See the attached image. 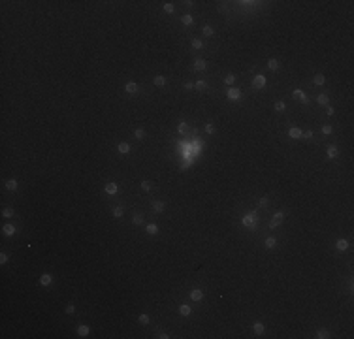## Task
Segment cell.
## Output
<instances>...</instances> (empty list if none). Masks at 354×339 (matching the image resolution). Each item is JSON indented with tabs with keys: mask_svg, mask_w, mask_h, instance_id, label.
Segmentation results:
<instances>
[{
	"mask_svg": "<svg viewBox=\"0 0 354 339\" xmlns=\"http://www.w3.org/2000/svg\"><path fill=\"white\" fill-rule=\"evenodd\" d=\"M258 224V217L254 213H249V215L243 217V226H249V228H254Z\"/></svg>",
	"mask_w": 354,
	"mask_h": 339,
	"instance_id": "cell-1",
	"label": "cell"
},
{
	"mask_svg": "<svg viewBox=\"0 0 354 339\" xmlns=\"http://www.w3.org/2000/svg\"><path fill=\"white\" fill-rule=\"evenodd\" d=\"M282 220H284V215H282V213H275L273 219H271V222H269V228H277Z\"/></svg>",
	"mask_w": 354,
	"mask_h": 339,
	"instance_id": "cell-2",
	"label": "cell"
},
{
	"mask_svg": "<svg viewBox=\"0 0 354 339\" xmlns=\"http://www.w3.org/2000/svg\"><path fill=\"white\" fill-rule=\"evenodd\" d=\"M252 85H254L256 89H264V87H266V77H264V76H256L254 79H252Z\"/></svg>",
	"mask_w": 354,
	"mask_h": 339,
	"instance_id": "cell-3",
	"label": "cell"
},
{
	"mask_svg": "<svg viewBox=\"0 0 354 339\" xmlns=\"http://www.w3.org/2000/svg\"><path fill=\"white\" fill-rule=\"evenodd\" d=\"M292 96H294V98H299L303 104H309V98H307V96L303 94V91H299V89H296V91L292 92Z\"/></svg>",
	"mask_w": 354,
	"mask_h": 339,
	"instance_id": "cell-4",
	"label": "cell"
},
{
	"mask_svg": "<svg viewBox=\"0 0 354 339\" xmlns=\"http://www.w3.org/2000/svg\"><path fill=\"white\" fill-rule=\"evenodd\" d=\"M207 68V62L203 59H196L194 60V70H198V72H202V70H205Z\"/></svg>",
	"mask_w": 354,
	"mask_h": 339,
	"instance_id": "cell-5",
	"label": "cell"
},
{
	"mask_svg": "<svg viewBox=\"0 0 354 339\" xmlns=\"http://www.w3.org/2000/svg\"><path fill=\"white\" fill-rule=\"evenodd\" d=\"M124 89H126L128 94H136V92H138V85H136L134 81H128V83L124 85Z\"/></svg>",
	"mask_w": 354,
	"mask_h": 339,
	"instance_id": "cell-6",
	"label": "cell"
},
{
	"mask_svg": "<svg viewBox=\"0 0 354 339\" xmlns=\"http://www.w3.org/2000/svg\"><path fill=\"white\" fill-rule=\"evenodd\" d=\"M190 298H192V301H200V299L203 298V292L200 290V288H194V290L190 292Z\"/></svg>",
	"mask_w": 354,
	"mask_h": 339,
	"instance_id": "cell-7",
	"label": "cell"
},
{
	"mask_svg": "<svg viewBox=\"0 0 354 339\" xmlns=\"http://www.w3.org/2000/svg\"><path fill=\"white\" fill-rule=\"evenodd\" d=\"M51 281H53V277L49 275V273H44V275L40 277V284H42V286H49Z\"/></svg>",
	"mask_w": 354,
	"mask_h": 339,
	"instance_id": "cell-8",
	"label": "cell"
},
{
	"mask_svg": "<svg viewBox=\"0 0 354 339\" xmlns=\"http://www.w3.org/2000/svg\"><path fill=\"white\" fill-rule=\"evenodd\" d=\"M228 98H230V100H239V98H241L239 89H230V91H228Z\"/></svg>",
	"mask_w": 354,
	"mask_h": 339,
	"instance_id": "cell-9",
	"label": "cell"
},
{
	"mask_svg": "<svg viewBox=\"0 0 354 339\" xmlns=\"http://www.w3.org/2000/svg\"><path fill=\"white\" fill-rule=\"evenodd\" d=\"M104 188H106V192H108V194H117V192H119V187H117L115 183H108Z\"/></svg>",
	"mask_w": 354,
	"mask_h": 339,
	"instance_id": "cell-10",
	"label": "cell"
},
{
	"mask_svg": "<svg viewBox=\"0 0 354 339\" xmlns=\"http://www.w3.org/2000/svg\"><path fill=\"white\" fill-rule=\"evenodd\" d=\"M288 136H290V138H294V140H296V138H301V130H299L298 126H292L290 130H288Z\"/></svg>",
	"mask_w": 354,
	"mask_h": 339,
	"instance_id": "cell-11",
	"label": "cell"
},
{
	"mask_svg": "<svg viewBox=\"0 0 354 339\" xmlns=\"http://www.w3.org/2000/svg\"><path fill=\"white\" fill-rule=\"evenodd\" d=\"M252 331H254L256 335H262L264 331H266V328H264V324H262V322H256L254 326H252Z\"/></svg>",
	"mask_w": 354,
	"mask_h": 339,
	"instance_id": "cell-12",
	"label": "cell"
},
{
	"mask_svg": "<svg viewBox=\"0 0 354 339\" xmlns=\"http://www.w3.org/2000/svg\"><path fill=\"white\" fill-rule=\"evenodd\" d=\"M316 102L320 106H328V102H330V98H328V94H318L316 96Z\"/></svg>",
	"mask_w": 354,
	"mask_h": 339,
	"instance_id": "cell-13",
	"label": "cell"
},
{
	"mask_svg": "<svg viewBox=\"0 0 354 339\" xmlns=\"http://www.w3.org/2000/svg\"><path fill=\"white\" fill-rule=\"evenodd\" d=\"M316 337L318 339H328V337H330V331H328L326 328H320V330L316 331Z\"/></svg>",
	"mask_w": 354,
	"mask_h": 339,
	"instance_id": "cell-14",
	"label": "cell"
},
{
	"mask_svg": "<svg viewBox=\"0 0 354 339\" xmlns=\"http://www.w3.org/2000/svg\"><path fill=\"white\" fill-rule=\"evenodd\" d=\"M326 155H328V158H335V156H337V147H335V145H330Z\"/></svg>",
	"mask_w": 354,
	"mask_h": 339,
	"instance_id": "cell-15",
	"label": "cell"
},
{
	"mask_svg": "<svg viewBox=\"0 0 354 339\" xmlns=\"http://www.w3.org/2000/svg\"><path fill=\"white\" fill-rule=\"evenodd\" d=\"M335 247H337V251H345V249L349 247V241H346V239H337Z\"/></svg>",
	"mask_w": 354,
	"mask_h": 339,
	"instance_id": "cell-16",
	"label": "cell"
},
{
	"mask_svg": "<svg viewBox=\"0 0 354 339\" xmlns=\"http://www.w3.org/2000/svg\"><path fill=\"white\" fill-rule=\"evenodd\" d=\"M89 331H91V330H89V326H85V324H81V326L77 328V334H79L81 337H87V335H89Z\"/></svg>",
	"mask_w": 354,
	"mask_h": 339,
	"instance_id": "cell-17",
	"label": "cell"
},
{
	"mask_svg": "<svg viewBox=\"0 0 354 339\" xmlns=\"http://www.w3.org/2000/svg\"><path fill=\"white\" fill-rule=\"evenodd\" d=\"M6 188H8V190H17V181L15 179H8V181H6Z\"/></svg>",
	"mask_w": 354,
	"mask_h": 339,
	"instance_id": "cell-18",
	"label": "cell"
},
{
	"mask_svg": "<svg viewBox=\"0 0 354 339\" xmlns=\"http://www.w3.org/2000/svg\"><path fill=\"white\" fill-rule=\"evenodd\" d=\"M117 149H119V153H123V155L130 153V145H128V143H124V141H123V143H119V147H117Z\"/></svg>",
	"mask_w": 354,
	"mask_h": 339,
	"instance_id": "cell-19",
	"label": "cell"
},
{
	"mask_svg": "<svg viewBox=\"0 0 354 339\" xmlns=\"http://www.w3.org/2000/svg\"><path fill=\"white\" fill-rule=\"evenodd\" d=\"M190 311H192L190 305H181V307H179V313H181L183 316H188V315H190Z\"/></svg>",
	"mask_w": 354,
	"mask_h": 339,
	"instance_id": "cell-20",
	"label": "cell"
},
{
	"mask_svg": "<svg viewBox=\"0 0 354 339\" xmlns=\"http://www.w3.org/2000/svg\"><path fill=\"white\" fill-rule=\"evenodd\" d=\"M2 230H4V234H6V235H13V234H15V228H13L12 224H6Z\"/></svg>",
	"mask_w": 354,
	"mask_h": 339,
	"instance_id": "cell-21",
	"label": "cell"
},
{
	"mask_svg": "<svg viewBox=\"0 0 354 339\" xmlns=\"http://www.w3.org/2000/svg\"><path fill=\"white\" fill-rule=\"evenodd\" d=\"M145 230H147V234L155 235L156 232H158V226H156V224H147V228H145Z\"/></svg>",
	"mask_w": 354,
	"mask_h": 339,
	"instance_id": "cell-22",
	"label": "cell"
},
{
	"mask_svg": "<svg viewBox=\"0 0 354 339\" xmlns=\"http://www.w3.org/2000/svg\"><path fill=\"white\" fill-rule=\"evenodd\" d=\"M153 81H155V85H156V87H164V85H166V79H164L162 76H156Z\"/></svg>",
	"mask_w": 354,
	"mask_h": 339,
	"instance_id": "cell-23",
	"label": "cell"
},
{
	"mask_svg": "<svg viewBox=\"0 0 354 339\" xmlns=\"http://www.w3.org/2000/svg\"><path fill=\"white\" fill-rule=\"evenodd\" d=\"M267 68H269V70H277V68H279V62H277L275 59H269V60H267Z\"/></svg>",
	"mask_w": 354,
	"mask_h": 339,
	"instance_id": "cell-24",
	"label": "cell"
},
{
	"mask_svg": "<svg viewBox=\"0 0 354 339\" xmlns=\"http://www.w3.org/2000/svg\"><path fill=\"white\" fill-rule=\"evenodd\" d=\"M177 132H179V134H187V132H188L187 123H179V126H177Z\"/></svg>",
	"mask_w": 354,
	"mask_h": 339,
	"instance_id": "cell-25",
	"label": "cell"
},
{
	"mask_svg": "<svg viewBox=\"0 0 354 339\" xmlns=\"http://www.w3.org/2000/svg\"><path fill=\"white\" fill-rule=\"evenodd\" d=\"M313 79H314V83H316V85H324V81H326V79H324V76H322V74H316V76H314Z\"/></svg>",
	"mask_w": 354,
	"mask_h": 339,
	"instance_id": "cell-26",
	"label": "cell"
},
{
	"mask_svg": "<svg viewBox=\"0 0 354 339\" xmlns=\"http://www.w3.org/2000/svg\"><path fill=\"white\" fill-rule=\"evenodd\" d=\"M181 21H183V25H187V27H188V25H192V23H194V19H192V15H183V19H181Z\"/></svg>",
	"mask_w": 354,
	"mask_h": 339,
	"instance_id": "cell-27",
	"label": "cell"
},
{
	"mask_svg": "<svg viewBox=\"0 0 354 339\" xmlns=\"http://www.w3.org/2000/svg\"><path fill=\"white\" fill-rule=\"evenodd\" d=\"M153 209H155V211H158V213L164 211V203H162V202H155V203H153Z\"/></svg>",
	"mask_w": 354,
	"mask_h": 339,
	"instance_id": "cell-28",
	"label": "cell"
},
{
	"mask_svg": "<svg viewBox=\"0 0 354 339\" xmlns=\"http://www.w3.org/2000/svg\"><path fill=\"white\" fill-rule=\"evenodd\" d=\"M275 243H277V241H275V237H267V239H266V247H267V249H273Z\"/></svg>",
	"mask_w": 354,
	"mask_h": 339,
	"instance_id": "cell-29",
	"label": "cell"
},
{
	"mask_svg": "<svg viewBox=\"0 0 354 339\" xmlns=\"http://www.w3.org/2000/svg\"><path fill=\"white\" fill-rule=\"evenodd\" d=\"M134 136L138 138V140H141V138H145V130H143V128H138V130L134 132Z\"/></svg>",
	"mask_w": 354,
	"mask_h": 339,
	"instance_id": "cell-30",
	"label": "cell"
},
{
	"mask_svg": "<svg viewBox=\"0 0 354 339\" xmlns=\"http://www.w3.org/2000/svg\"><path fill=\"white\" fill-rule=\"evenodd\" d=\"M202 40H198V38H194V40H192V47L194 49H202Z\"/></svg>",
	"mask_w": 354,
	"mask_h": 339,
	"instance_id": "cell-31",
	"label": "cell"
},
{
	"mask_svg": "<svg viewBox=\"0 0 354 339\" xmlns=\"http://www.w3.org/2000/svg\"><path fill=\"white\" fill-rule=\"evenodd\" d=\"M284 108H286V106H284V102H281V100H279V102H275V109H277V111H284Z\"/></svg>",
	"mask_w": 354,
	"mask_h": 339,
	"instance_id": "cell-32",
	"label": "cell"
},
{
	"mask_svg": "<svg viewBox=\"0 0 354 339\" xmlns=\"http://www.w3.org/2000/svg\"><path fill=\"white\" fill-rule=\"evenodd\" d=\"M203 34H205V36H213V27L205 25V27H203Z\"/></svg>",
	"mask_w": 354,
	"mask_h": 339,
	"instance_id": "cell-33",
	"label": "cell"
},
{
	"mask_svg": "<svg viewBox=\"0 0 354 339\" xmlns=\"http://www.w3.org/2000/svg\"><path fill=\"white\" fill-rule=\"evenodd\" d=\"M194 87L198 89V91H205V87H207V85H205V81H196V85H194Z\"/></svg>",
	"mask_w": 354,
	"mask_h": 339,
	"instance_id": "cell-34",
	"label": "cell"
},
{
	"mask_svg": "<svg viewBox=\"0 0 354 339\" xmlns=\"http://www.w3.org/2000/svg\"><path fill=\"white\" fill-rule=\"evenodd\" d=\"M173 10H175L173 4H170V2H168V4H164V12H166V13H173Z\"/></svg>",
	"mask_w": 354,
	"mask_h": 339,
	"instance_id": "cell-35",
	"label": "cell"
},
{
	"mask_svg": "<svg viewBox=\"0 0 354 339\" xmlns=\"http://www.w3.org/2000/svg\"><path fill=\"white\" fill-rule=\"evenodd\" d=\"M113 215H115V217H123V207H121V205H117V207L113 209Z\"/></svg>",
	"mask_w": 354,
	"mask_h": 339,
	"instance_id": "cell-36",
	"label": "cell"
},
{
	"mask_svg": "<svg viewBox=\"0 0 354 339\" xmlns=\"http://www.w3.org/2000/svg\"><path fill=\"white\" fill-rule=\"evenodd\" d=\"M139 324H149V316L147 315H139Z\"/></svg>",
	"mask_w": 354,
	"mask_h": 339,
	"instance_id": "cell-37",
	"label": "cell"
},
{
	"mask_svg": "<svg viewBox=\"0 0 354 339\" xmlns=\"http://www.w3.org/2000/svg\"><path fill=\"white\" fill-rule=\"evenodd\" d=\"M224 81H226L228 85H232V83H234V81H235V76H234V74H228V76H226V79H224Z\"/></svg>",
	"mask_w": 354,
	"mask_h": 339,
	"instance_id": "cell-38",
	"label": "cell"
},
{
	"mask_svg": "<svg viewBox=\"0 0 354 339\" xmlns=\"http://www.w3.org/2000/svg\"><path fill=\"white\" fill-rule=\"evenodd\" d=\"M13 215V209L12 207H6L4 211H2V217H12Z\"/></svg>",
	"mask_w": 354,
	"mask_h": 339,
	"instance_id": "cell-39",
	"label": "cell"
},
{
	"mask_svg": "<svg viewBox=\"0 0 354 339\" xmlns=\"http://www.w3.org/2000/svg\"><path fill=\"white\" fill-rule=\"evenodd\" d=\"M205 132H207V134H213V132H215V126H213L211 123H207L205 124Z\"/></svg>",
	"mask_w": 354,
	"mask_h": 339,
	"instance_id": "cell-40",
	"label": "cell"
},
{
	"mask_svg": "<svg viewBox=\"0 0 354 339\" xmlns=\"http://www.w3.org/2000/svg\"><path fill=\"white\" fill-rule=\"evenodd\" d=\"M301 136H303V138H307V140H311V138H313V130H305V132H301Z\"/></svg>",
	"mask_w": 354,
	"mask_h": 339,
	"instance_id": "cell-41",
	"label": "cell"
},
{
	"mask_svg": "<svg viewBox=\"0 0 354 339\" xmlns=\"http://www.w3.org/2000/svg\"><path fill=\"white\" fill-rule=\"evenodd\" d=\"M322 132H324V134H326V136H330V134H331V126H330V124H326V126H322Z\"/></svg>",
	"mask_w": 354,
	"mask_h": 339,
	"instance_id": "cell-42",
	"label": "cell"
},
{
	"mask_svg": "<svg viewBox=\"0 0 354 339\" xmlns=\"http://www.w3.org/2000/svg\"><path fill=\"white\" fill-rule=\"evenodd\" d=\"M141 222H143V217H141V215H136V217H134V224H141Z\"/></svg>",
	"mask_w": 354,
	"mask_h": 339,
	"instance_id": "cell-43",
	"label": "cell"
},
{
	"mask_svg": "<svg viewBox=\"0 0 354 339\" xmlns=\"http://www.w3.org/2000/svg\"><path fill=\"white\" fill-rule=\"evenodd\" d=\"M74 311H76V307H74L72 303H70V305H66V313H68V315H72Z\"/></svg>",
	"mask_w": 354,
	"mask_h": 339,
	"instance_id": "cell-44",
	"label": "cell"
},
{
	"mask_svg": "<svg viewBox=\"0 0 354 339\" xmlns=\"http://www.w3.org/2000/svg\"><path fill=\"white\" fill-rule=\"evenodd\" d=\"M6 262H8V254L2 252V254H0V264H6Z\"/></svg>",
	"mask_w": 354,
	"mask_h": 339,
	"instance_id": "cell-45",
	"label": "cell"
},
{
	"mask_svg": "<svg viewBox=\"0 0 354 339\" xmlns=\"http://www.w3.org/2000/svg\"><path fill=\"white\" fill-rule=\"evenodd\" d=\"M141 188H143V190H151V183L143 181V183H141Z\"/></svg>",
	"mask_w": 354,
	"mask_h": 339,
	"instance_id": "cell-46",
	"label": "cell"
},
{
	"mask_svg": "<svg viewBox=\"0 0 354 339\" xmlns=\"http://www.w3.org/2000/svg\"><path fill=\"white\" fill-rule=\"evenodd\" d=\"M258 205H260V207H266V205H267V198H260Z\"/></svg>",
	"mask_w": 354,
	"mask_h": 339,
	"instance_id": "cell-47",
	"label": "cell"
},
{
	"mask_svg": "<svg viewBox=\"0 0 354 339\" xmlns=\"http://www.w3.org/2000/svg\"><path fill=\"white\" fill-rule=\"evenodd\" d=\"M156 337H158V339H168V337H170V335H168V334H158V335H156Z\"/></svg>",
	"mask_w": 354,
	"mask_h": 339,
	"instance_id": "cell-48",
	"label": "cell"
},
{
	"mask_svg": "<svg viewBox=\"0 0 354 339\" xmlns=\"http://www.w3.org/2000/svg\"><path fill=\"white\" fill-rule=\"evenodd\" d=\"M326 113H328V115H334L335 109H334V108H328V109H326Z\"/></svg>",
	"mask_w": 354,
	"mask_h": 339,
	"instance_id": "cell-49",
	"label": "cell"
},
{
	"mask_svg": "<svg viewBox=\"0 0 354 339\" xmlns=\"http://www.w3.org/2000/svg\"><path fill=\"white\" fill-rule=\"evenodd\" d=\"M226 10H228V8H226L224 4H220V6H219V12H226Z\"/></svg>",
	"mask_w": 354,
	"mask_h": 339,
	"instance_id": "cell-50",
	"label": "cell"
}]
</instances>
